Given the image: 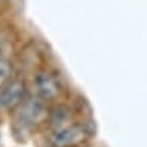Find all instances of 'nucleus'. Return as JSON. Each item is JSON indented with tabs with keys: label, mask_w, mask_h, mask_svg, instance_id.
<instances>
[{
	"label": "nucleus",
	"mask_w": 147,
	"mask_h": 147,
	"mask_svg": "<svg viewBox=\"0 0 147 147\" xmlns=\"http://www.w3.org/2000/svg\"><path fill=\"white\" fill-rule=\"evenodd\" d=\"M45 116H47V109L43 105L42 99L34 98V99H30L23 105L22 112L19 113L17 124L16 125L22 127V129H31V127L40 124L45 119Z\"/></svg>",
	"instance_id": "nucleus-1"
},
{
	"label": "nucleus",
	"mask_w": 147,
	"mask_h": 147,
	"mask_svg": "<svg viewBox=\"0 0 147 147\" xmlns=\"http://www.w3.org/2000/svg\"><path fill=\"white\" fill-rule=\"evenodd\" d=\"M87 136V130L82 125H70L59 129L57 132L53 133L51 136V144L53 147H68L73 144L81 142Z\"/></svg>",
	"instance_id": "nucleus-2"
},
{
	"label": "nucleus",
	"mask_w": 147,
	"mask_h": 147,
	"mask_svg": "<svg viewBox=\"0 0 147 147\" xmlns=\"http://www.w3.org/2000/svg\"><path fill=\"white\" fill-rule=\"evenodd\" d=\"M25 94V84L22 81H14L0 93V107L5 110H11L19 105Z\"/></svg>",
	"instance_id": "nucleus-3"
},
{
	"label": "nucleus",
	"mask_w": 147,
	"mask_h": 147,
	"mask_svg": "<svg viewBox=\"0 0 147 147\" xmlns=\"http://www.w3.org/2000/svg\"><path fill=\"white\" fill-rule=\"evenodd\" d=\"M36 87L42 99H54L61 93V84L50 73H40L36 78Z\"/></svg>",
	"instance_id": "nucleus-4"
},
{
	"label": "nucleus",
	"mask_w": 147,
	"mask_h": 147,
	"mask_svg": "<svg viewBox=\"0 0 147 147\" xmlns=\"http://www.w3.org/2000/svg\"><path fill=\"white\" fill-rule=\"evenodd\" d=\"M51 116H53V121L56 122V124H62V122L68 118V109H67V107H57L56 110H53Z\"/></svg>",
	"instance_id": "nucleus-5"
},
{
	"label": "nucleus",
	"mask_w": 147,
	"mask_h": 147,
	"mask_svg": "<svg viewBox=\"0 0 147 147\" xmlns=\"http://www.w3.org/2000/svg\"><path fill=\"white\" fill-rule=\"evenodd\" d=\"M9 76H11V65H9V62L5 61V59H0V87H2V84Z\"/></svg>",
	"instance_id": "nucleus-6"
}]
</instances>
